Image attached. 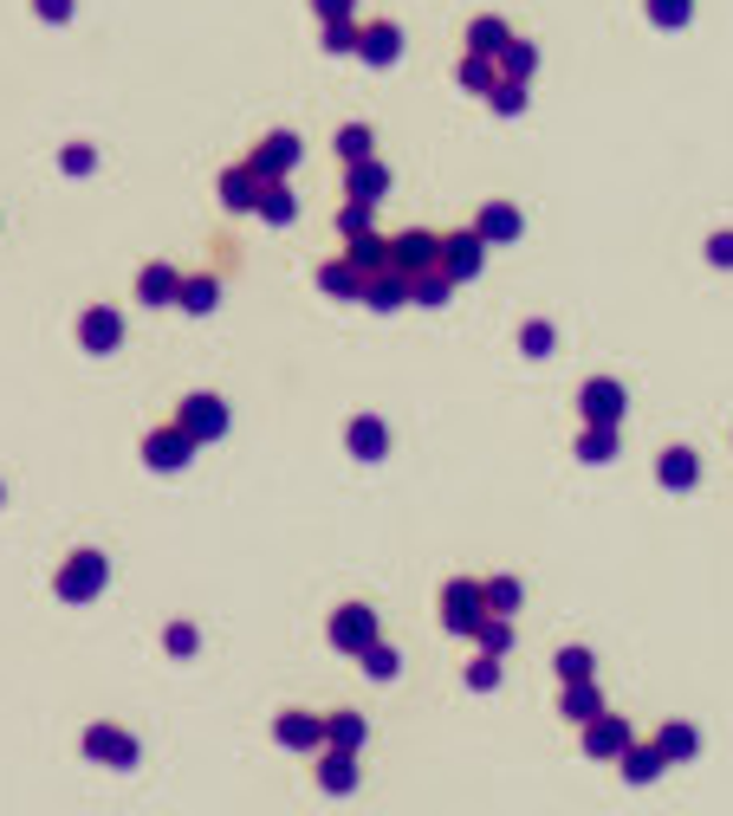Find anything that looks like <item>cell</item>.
Here are the masks:
<instances>
[{
  "instance_id": "6da1fadb",
  "label": "cell",
  "mask_w": 733,
  "mask_h": 816,
  "mask_svg": "<svg viewBox=\"0 0 733 816\" xmlns=\"http://www.w3.org/2000/svg\"><path fill=\"white\" fill-rule=\"evenodd\" d=\"M494 609H487V584L481 577H448L442 584V629L448 635H481Z\"/></svg>"
},
{
  "instance_id": "7a4b0ae2",
  "label": "cell",
  "mask_w": 733,
  "mask_h": 816,
  "mask_svg": "<svg viewBox=\"0 0 733 816\" xmlns=\"http://www.w3.org/2000/svg\"><path fill=\"white\" fill-rule=\"evenodd\" d=\"M105 584H111V557L105 551H72L52 577L59 603H91V596H105Z\"/></svg>"
},
{
  "instance_id": "3957f363",
  "label": "cell",
  "mask_w": 733,
  "mask_h": 816,
  "mask_svg": "<svg viewBox=\"0 0 733 816\" xmlns=\"http://www.w3.org/2000/svg\"><path fill=\"white\" fill-rule=\"evenodd\" d=\"M176 428H182L195 447L221 441V435H228V402H221V396H208V389H195V396L176 402Z\"/></svg>"
},
{
  "instance_id": "277c9868",
  "label": "cell",
  "mask_w": 733,
  "mask_h": 816,
  "mask_svg": "<svg viewBox=\"0 0 733 816\" xmlns=\"http://www.w3.org/2000/svg\"><path fill=\"white\" fill-rule=\"evenodd\" d=\"M325 635H331V648H338V655H364L370 641H384V635H377V609H370V603H345V609H331Z\"/></svg>"
},
{
  "instance_id": "5b68a950",
  "label": "cell",
  "mask_w": 733,
  "mask_h": 816,
  "mask_svg": "<svg viewBox=\"0 0 733 816\" xmlns=\"http://www.w3.org/2000/svg\"><path fill=\"white\" fill-rule=\"evenodd\" d=\"M389 266L403 272V279H423L442 266V233H428V227H409V233H396L389 240Z\"/></svg>"
},
{
  "instance_id": "8992f818",
  "label": "cell",
  "mask_w": 733,
  "mask_h": 816,
  "mask_svg": "<svg viewBox=\"0 0 733 816\" xmlns=\"http://www.w3.org/2000/svg\"><path fill=\"white\" fill-rule=\"evenodd\" d=\"M578 415H584V421H597V428H623L630 396H623L617 376H591V382L578 389Z\"/></svg>"
},
{
  "instance_id": "52a82bcc",
  "label": "cell",
  "mask_w": 733,
  "mask_h": 816,
  "mask_svg": "<svg viewBox=\"0 0 733 816\" xmlns=\"http://www.w3.org/2000/svg\"><path fill=\"white\" fill-rule=\"evenodd\" d=\"M247 169H254L260 182H286V176L299 169V137H293V130H273V137H260V143H254V156H247Z\"/></svg>"
},
{
  "instance_id": "ba28073f",
  "label": "cell",
  "mask_w": 733,
  "mask_h": 816,
  "mask_svg": "<svg viewBox=\"0 0 733 816\" xmlns=\"http://www.w3.org/2000/svg\"><path fill=\"white\" fill-rule=\"evenodd\" d=\"M85 758H98V765H117V772H130V765L143 758V745L130 739L123 726L98 719V726H85Z\"/></svg>"
},
{
  "instance_id": "9c48e42d",
  "label": "cell",
  "mask_w": 733,
  "mask_h": 816,
  "mask_svg": "<svg viewBox=\"0 0 733 816\" xmlns=\"http://www.w3.org/2000/svg\"><path fill=\"white\" fill-rule=\"evenodd\" d=\"M189 454H195V441L176 428V421H162V428L143 435V467H150V474H182V467H189Z\"/></svg>"
},
{
  "instance_id": "30bf717a",
  "label": "cell",
  "mask_w": 733,
  "mask_h": 816,
  "mask_svg": "<svg viewBox=\"0 0 733 816\" xmlns=\"http://www.w3.org/2000/svg\"><path fill=\"white\" fill-rule=\"evenodd\" d=\"M481 266H487V240L462 227V233H442V272L462 286V279H481Z\"/></svg>"
},
{
  "instance_id": "8fae6325",
  "label": "cell",
  "mask_w": 733,
  "mask_h": 816,
  "mask_svg": "<svg viewBox=\"0 0 733 816\" xmlns=\"http://www.w3.org/2000/svg\"><path fill=\"white\" fill-rule=\"evenodd\" d=\"M630 745H636V733H630V719H617V713H597V719L584 726V758H604V765H617Z\"/></svg>"
},
{
  "instance_id": "7c38bea8",
  "label": "cell",
  "mask_w": 733,
  "mask_h": 816,
  "mask_svg": "<svg viewBox=\"0 0 733 816\" xmlns=\"http://www.w3.org/2000/svg\"><path fill=\"white\" fill-rule=\"evenodd\" d=\"M78 344H85L91 357L117 350V344H123V311H111V305H91V311L78 318Z\"/></svg>"
},
{
  "instance_id": "4fadbf2b",
  "label": "cell",
  "mask_w": 733,
  "mask_h": 816,
  "mask_svg": "<svg viewBox=\"0 0 733 816\" xmlns=\"http://www.w3.org/2000/svg\"><path fill=\"white\" fill-rule=\"evenodd\" d=\"M273 739L286 745V752H325V719H311L299 706H286L279 719H273Z\"/></svg>"
},
{
  "instance_id": "5bb4252c",
  "label": "cell",
  "mask_w": 733,
  "mask_h": 816,
  "mask_svg": "<svg viewBox=\"0 0 733 816\" xmlns=\"http://www.w3.org/2000/svg\"><path fill=\"white\" fill-rule=\"evenodd\" d=\"M345 195L350 201H364V208H377L389 195V169L377 156H364V162H345Z\"/></svg>"
},
{
  "instance_id": "9a60e30c",
  "label": "cell",
  "mask_w": 733,
  "mask_h": 816,
  "mask_svg": "<svg viewBox=\"0 0 733 816\" xmlns=\"http://www.w3.org/2000/svg\"><path fill=\"white\" fill-rule=\"evenodd\" d=\"M474 233H481L487 247H513V240L526 233V221H519V208H513V201H487V208H481V221H474Z\"/></svg>"
},
{
  "instance_id": "2e32d148",
  "label": "cell",
  "mask_w": 733,
  "mask_h": 816,
  "mask_svg": "<svg viewBox=\"0 0 733 816\" xmlns=\"http://www.w3.org/2000/svg\"><path fill=\"white\" fill-rule=\"evenodd\" d=\"M396 52H403V27H396V20H364L357 59H364V66H396Z\"/></svg>"
},
{
  "instance_id": "e0dca14e",
  "label": "cell",
  "mask_w": 733,
  "mask_h": 816,
  "mask_svg": "<svg viewBox=\"0 0 733 816\" xmlns=\"http://www.w3.org/2000/svg\"><path fill=\"white\" fill-rule=\"evenodd\" d=\"M260 195H267V182H260L247 162H234L228 176H221V201H228L234 215H260Z\"/></svg>"
},
{
  "instance_id": "ac0fdd59",
  "label": "cell",
  "mask_w": 733,
  "mask_h": 816,
  "mask_svg": "<svg viewBox=\"0 0 733 816\" xmlns=\"http://www.w3.org/2000/svg\"><path fill=\"white\" fill-rule=\"evenodd\" d=\"M318 790H331V797H350V790H357V752H338V745H325V752H318Z\"/></svg>"
},
{
  "instance_id": "d6986e66",
  "label": "cell",
  "mask_w": 733,
  "mask_h": 816,
  "mask_svg": "<svg viewBox=\"0 0 733 816\" xmlns=\"http://www.w3.org/2000/svg\"><path fill=\"white\" fill-rule=\"evenodd\" d=\"M137 298H143V305H176V298H182V272L169 260H150L137 272Z\"/></svg>"
},
{
  "instance_id": "ffe728a7",
  "label": "cell",
  "mask_w": 733,
  "mask_h": 816,
  "mask_svg": "<svg viewBox=\"0 0 733 816\" xmlns=\"http://www.w3.org/2000/svg\"><path fill=\"white\" fill-rule=\"evenodd\" d=\"M345 447L357 454V460H384L389 454V428H384V415H357L345 428Z\"/></svg>"
},
{
  "instance_id": "44dd1931",
  "label": "cell",
  "mask_w": 733,
  "mask_h": 816,
  "mask_svg": "<svg viewBox=\"0 0 733 816\" xmlns=\"http://www.w3.org/2000/svg\"><path fill=\"white\" fill-rule=\"evenodd\" d=\"M656 480L668 486V492H689V486L701 480V460H695V447H662V460H656Z\"/></svg>"
},
{
  "instance_id": "7402d4cb",
  "label": "cell",
  "mask_w": 733,
  "mask_h": 816,
  "mask_svg": "<svg viewBox=\"0 0 733 816\" xmlns=\"http://www.w3.org/2000/svg\"><path fill=\"white\" fill-rule=\"evenodd\" d=\"M396 305H409V279L389 266V272H370L364 279V311H396Z\"/></svg>"
},
{
  "instance_id": "603a6c76",
  "label": "cell",
  "mask_w": 733,
  "mask_h": 816,
  "mask_svg": "<svg viewBox=\"0 0 733 816\" xmlns=\"http://www.w3.org/2000/svg\"><path fill=\"white\" fill-rule=\"evenodd\" d=\"M506 46H513V27H506V20H494V13L467 20V52H481V59H501Z\"/></svg>"
},
{
  "instance_id": "cb8c5ba5",
  "label": "cell",
  "mask_w": 733,
  "mask_h": 816,
  "mask_svg": "<svg viewBox=\"0 0 733 816\" xmlns=\"http://www.w3.org/2000/svg\"><path fill=\"white\" fill-rule=\"evenodd\" d=\"M558 713H565L572 726H591V719L604 713V694H597V680H572V687L558 694Z\"/></svg>"
},
{
  "instance_id": "d4e9b609",
  "label": "cell",
  "mask_w": 733,
  "mask_h": 816,
  "mask_svg": "<svg viewBox=\"0 0 733 816\" xmlns=\"http://www.w3.org/2000/svg\"><path fill=\"white\" fill-rule=\"evenodd\" d=\"M318 292H325V298H357V305H364V272H357L350 260L318 266Z\"/></svg>"
},
{
  "instance_id": "484cf974",
  "label": "cell",
  "mask_w": 733,
  "mask_h": 816,
  "mask_svg": "<svg viewBox=\"0 0 733 816\" xmlns=\"http://www.w3.org/2000/svg\"><path fill=\"white\" fill-rule=\"evenodd\" d=\"M662 765H668V758H662L656 745H630V752L617 758L623 784H656V778H662Z\"/></svg>"
},
{
  "instance_id": "4316f807",
  "label": "cell",
  "mask_w": 733,
  "mask_h": 816,
  "mask_svg": "<svg viewBox=\"0 0 733 816\" xmlns=\"http://www.w3.org/2000/svg\"><path fill=\"white\" fill-rule=\"evenodd\" d=\"M215 305H221V286H215L208 272H189V279H182V298H176V311H189V318H208Z\"/></svg>"
},
{
  "instance_id": "83f0119b",
  "label": "cell",
  "mask_w": 733,
  "mask_h": 816,
  "mask_svg": "<svg viewBox=\"0 0 733 816\" xmlns=\"http://www.w3.org/2000/svg\"><path fill=\"white\" fill-rule=\"evenodd\" d=\"M364 739H370L364 713H331V719H325V745H338V752H364Z\"/></svg>"
},
{
  "instance_id": "f1b7e54d",
  "label": "cell",
  "mask_w": 733,
  "mask_h": 816,
  "mask_svg": "<svg viewBox=\"0 0 733 816\" xmlns=\"http://www.w3.org/2000/svg\"><path fill=\"white\" fill-rule=\"evenodd\" d=\"M656 752H662V758H675V765H682V758H695V752H701V733H695V726H689V719H668V726H662V733H656Z\"/></svg>"
},
{
  "instance_id": "f546056e",
  "label": "cell",
  "mask_w": 733,
  "mask_h": 816,
  "mask_svg": "<svg viewBox=\"0 0 733 816\" xmlns=\"http://www.w3.org/2000/svg\"><path fill=\"white\" fill-rule=\"evenodd\" d=\"M345 260L357 266L364 279H370V272H389V240H377V233H357V240L345 247Z\"/></svg>"
},
{
  "instance_id": "4dcf8cb0",
  "label": "cell",
  "mask_w": 733,
  "mask_h": 816,
  "mask_svg": "<svg viewBox=\"0 0 733 816\" xmlns=\"http://www.w3.org/2000/svg\"><path fill=\"white\" fill-rule=\"evenodd\" d=\"M455 78H462L467 91H481V98H487V91L501 84V59H481V52H462V66H455Z\"/></svg>"
},
{
  "instance_id": "1f68e13d",
  "label": "cell",
  "mask_w": 733,
  "mask_h": 816,
  "mask_svg": "<svg viewBox=\"0 0 733 816\" xmlns=\"http://www.w3.org/2000/svg\"><path fill=\"white\" fill-rule=\"evenodd\" d=\"M481 584H487V609L494 616H519V603H526L519 577H481Z\"/></svg>"
},
{
  "instance_id": "d6a6232c",
  "label": "cell",
  "mask_w": 733,
  "mask_h": 816,
  "mask_svg": "<svg viewBox=\"0 0 733 816\" xmlns=\"http://www.w3.org/2000/svg\"><path fill=\"white\" fill-rule=\"evenodd\" d=\"M293 215H299L293 188H286V182H267V195H260V221H267V227H286Z\"/></svg>"
},
{
  "instance_id": "836d02e7",
  "label": "cell",
  "mask_w": 733,
  "mask_h": 816,
  "mask_svg": "<svg viewBox=\"0 0 733 816\" xmlns=\"http://www.w3.org/2000/svg\"><path fill=\"white\" fill-rule=\"evenodd\" d=\"M331 149H338L345 162H364V156H377V137H370V123H345V130L331 137Z\"/></svg>"
},
{
  "instance_id": "e575fe53",
  "label": "cell",
  "mask_w": 733,
  "mask_h": 816,
  "mask_svg": "<svg viewBox=\"0 0 733 816\" xmlns=\"http://www.w3.org/2000/svg\"><path fill=\"white\" fill-rule=\"evenodd\" d=\"M617 454V428H597V421H584V435H578V460H611Z\"/></svg>"
},
{
  "instance_id": "d590c367",
  "label": "cell",
  "mask_w": 733,
  "mask_h": 816,
  "mask_svg": "<svg viewBox=\"0 0 733 816\" xmlns=\"http://www.w3.org/2000/svg\"><path fill=\"white\" fill-rule=\"evenodd\" d=\"M533 72H539V52H533L526 39H513V46L501 52V78H519V84H526Z\"/></svg>"
},
{
  "instance_id": "8d00e7d4",
  "label": "cell",
  "mask_w": 733,
  "mask_h": 816,
  "mask_svg": "<svg viewBox=\"0 0 733 816\" xmlns=\"http://www.w3.org/2000/svg\"><path fill=\"white\" fill-rule=\"evenodd\" d=\"M552 668H558V680H565V687H572V680H597V655H591V648H558V661H552Z\"/></svg>"
},
{
  "instance_id": "74e56055",
  "label": "cell",
  "mask_w": 733,
  "mask_h": 816,
  "mask_svg": "<svg viewBox=\"0 0 733 816\" xmlns=\"http://www.w3.org/2000/svg\"><path fill=\"white\" fill-rule=\"evenodd\" d=\"M455 292V279L435 266V272H423V279H409V305H442V298Z\"/></svg>"
},
{
  "instance_id": "f35d334b",
  "label": "cell",
  "mask_w": 733,
  "mask_h": 816,
  "mask_svg": "<svg viewBox=\"0 0 733 816\" xmlns=\"http://www.w3.org/2000/svg\"><path fill=\"white\" fill-rule=\"evenodd\" d=\"M357 668L370 674V680H396V668H403V661H396V648H389V641H370V648L357 655Z\"/></svg>"
},
{
  "instance_id": "ab89813d",
  "label": "cell",
  "mask_w": 733,
  "mask_h": 816,
  "mask_svg": "<svg viewBox=\"0 0 733 816\" xmlns=\"http://www.w3.org/2000/svg\"><path fill=\"white\" fill-rule=\"evenodd\" d=\"M487 105H494L501 117H519L526 111V84H519V78H501V84L487 91Z\"/></svg>"
},
{
  "instance_id": "60d3db41",
  "label": "cell",
  "mask_w": 733,
  "mask_h": 816,
  "mask_svg": "<svg viewBox=\"0 0 733 816\" xmlns=\"http://www.w3.org/2000/svg\"><path fill=\"white\" fill-rule=\"evenodd\" d=\"M650 20H656L662 33H668V27H689V20H695V0H650Z\"/></svg>"
},
{
  "instance_id": "b9f144b4",
  "label": "cell",
  "mask_w": 733,
  "mask_h": 816,
  "mask_svg": "<svg viewBox=\"0 0 733 816\" xmlns=\"http://www.w3.org/2000/svg\"><path fill=\"white\" fill-rule=\"evenodd\" d=\"M364 46V20H331L325 27V52H357Z\"/></svg>"
},
{
  "instance_id": "7bdbcfd3",
  "label": "cell",
  "mask_w": 733,
  "mask_h": 816,
  "mask_svg": "<svg viewBox=\"0 0 733 816\" xmlns=\"http://www.w3.org/2000/svg\"><path fill=\"white\" fill-rule=\"evenodd\" d=\"M474 641H481V655H506V648H513V623H506V616H487Z\"/></svg>"
},
{
  "instance_id": "ee69618b",
  "label": "cell",
  "mask_w": 733,
  "mask_h": 816,
  "mask_svg": "<svg viewBox=\"0 0 733 816\" xmlns=\"http://www.w3.org/2000/svg\"><path fill=\"white\" fill-rule=\"evenodd\" d=\"M467 687H474V694H494V687H501V655H474V661H467Z\"/></svg>"
},
{
  "instance_id": "f6af8a7d",
  "label": "cell",
  "mask_w": 733,
  "mask_h": 816,
  "mask_svg": "<svg viewBox=\"0 0 733 816\" xmlns=\"http://www.w3.org/2000/svg\"><path fill=\"white\" fill-rule=\"evenodd\" d=\"M162 648H169L176 661H189L195 648H201V629H195V623H169V635H162Z\"/></svg>"
},
{
  "instance_id": "bcb514c9",
  "label": "cell",
  "mask_w": 733,
  "mask_h": 816,
  "mask_svg": "<svg viewBox=\"0 0 733 816\" xmlns=\"http://www.w3.org/2000/svg\"><path fill=\"white\" fill-rule=\"evenodd\" d=\"M552 344H558V331H552L545 318H533V325L519 331V350H526V357H552Z\"/></svg>"
},
{
  "instance_id": "7dc6e473",
  "label": "cell",
  "mask_w": 733,
  "mask_h": 816,
  "mask_svg": "<svg viewBox=\"0 0 733 816\" xmlns=\"http://www.w3.org/2000/svg\"><path fill=\"white\" fill-rule=\"evenodd\" d=\"M370 215H377V208H364V201H350L345 215H338V227H345V240H357V233H370Z\"/></svg>"
},
{
  "instance_id": "c3c4849f",
  "label": "cell",
  "mask_w": 733,
  "mask_h": 816,
  "mask_svg": "<svg viewBox=\"0 0 733 816\" xmlns=\"http://www.w3.org/2000/svg\"><path fill=\"white\" fill-rule=\"evenodd\" d=\"M59 162H66V176H91V162H98V149H91V143H72V149H66V156H59Z\"/></svg>"
},
{
  "instance_id": "681fc988",
  "label": "cell",
  "mask_w": 733,
  "mask_h": 816,
  "mask_svg": "<svg viewBox=\"0 0 733 816\" xmlns=\"http://www.w3.org/2000/svg\"><path fill=\"white\" fill-rule=\"evenodd\" d=\"M707 266L733 272V233H707Z\"/></svg>"
},
{
  "instance_id": "f907efd6",
  "label": "cell",
  "mask_w": 733,
  "mask_h": 816,
  "mask_svg": "<svg viewBox=\"0 0 733 816\" xmlns=\"http://www.w3.org/2000/svg\"><path fill=\"white\" fill-rule=\"evenodd\" d=\"M33 13H39V20H52V27H59V20H72V0H33Z\"/></svg>"
},
{
  "instance_id": "816d5d0a",
  "label": "cell",
  "mask_w": 733,
  "mask_h": 816,
  "mask_svg": "<svg viewBox=\"0 0 733 816\" xmlns=\"http://www.w3.org/2000/svg\"><path fill=\"white\" fill-rule=\"evenodd\" d=\"M311 13L331 27V20H350V0H311Z\"/></svg>"
},
{
  "instance_id": "f5cc1de1",
  "label": "cell",
  "mask_w": 733,
  "mask_h": 816,
  "mask_svg": "<svg viewBox=\"0 0 733 816\" xmlns=\"http://www.w3.org/2000/svg\"><path fill=\"white\" fill-rule=\"evenodd\" d=\"M0 499H7V492H0Z\"/></svg>"
}]
</instances>
